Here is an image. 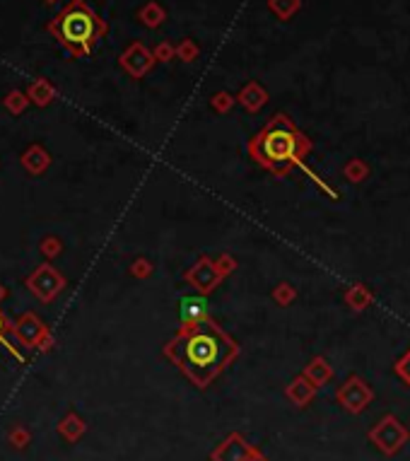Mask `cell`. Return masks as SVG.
<instances>
[{
	"instance_id": "obj_16",
	"label": "cell",
	"mask_w": 410,
	"mask_h": 461,
	"mask_svg": "<svg viewBox=\"0 0 410 461\" xmlns=\"http://www.w3.org/2000/svg\"><path fill=\"white\" fill-rule=\"evenodd\" d=\"M46 3H56V0H46Z\"/></svg>"
},
{
	"instance_id": "obj_5",
	"label": "cell",
	"mask_w": 410,
	"mask_h": 461,
	"mask_svg": "<svg viewBox=\"0 0 410 461\" xmlns=\"http://www.w3.org/2000/svg\"><path fill=\"white\" fill-rule=\"evenodd\" d=\"M374 399V391L367 387V382L359 380V377H350L343 387L338 389V401L340 406H345L350 413H362Z\"/></svg>"
},
{
	"instance_id": "obj_3",
	"label": "cell",
	"mask_w": 410,
	"mask_h": 461,
	"mask_svg": "<svg viewBox=\"0 0 410 461\" xmlns=\"http://www.w3.org/2000/svg\"><path fill=\"white\" fill-rule=\"evenodd\" d=\"M48 31L73 56H90L94 44L106 34V24L87 3L71 0L51 20Z\"/></svg>"
},
{
	"instance_id": "obj_14",
	"label": "cell",
	"mask_w": 410,
	"mask_h": 461,
	"mask_svg": "<svg viewBox=\"0 0 410 461\" xmlns=\"http://www.w3.org/2000/svg\"><path fill=\"white\" fill-rule=\"evenodd\" d=\"M244 94H246V102H249L251 106H258L261 102H266V94H263L261 90H258L256 85H251Z\"/></svg>"
},
{
	"instance_id": "obj_11",
	"label": "cell",
	"mask_w": 410,
	"mask_h": 461,
	"mask_svg": "<svg viewBox=\"0 0 410 461\" xmlns=\"http://www.w3.org/2000/svg\"><path fill=\"white\" fill-rule=\"evenodd\" d=\"M314 389H317V387H314L312 382H304V380H299V382H294V384H292V389H289V396H292L294 401H297V403H302V406H304V403H307V401L314 396Z\"/></svg>"
},
{
	"instance_id": "obj_12",
	"label": "cell",
	"mask_w": 410,
	"mask_h": 461,
	"mask_svg": "<svg viewBox=\"0 0 410 461\" xmlns=\"http://www.w3.org/2000/svg\"><path fill=\"white\" fill-rule=\"evenodd\" d=\"M394 370H396V375H399L401 380L410 387V348H408L406 353H403V355H401L399 360H396Z\"/></svg>"
},
{
	"instance_id": "obj_13",
	"label": "cell",
	"mask_w": 410,
	"mask_h": 461,
	"mask_svg": "<svg viewBox=\"0 0 410 461\" xmlns=\"http://www.w3.org/2000/svg\"><path fill=\"white\" fill-rule=\"evenodd\" d=\"M143 20L155 27V24L162 22V10L157 8V5H148V8L143 10Z\"/></svg>"
},
{
	"instance_id": "obj_1",
	"label": "cell",
	"mask_w": 410,
	"mask_h": 461,
	"mask_svg": "<svg viewBox=\"0 0 410 461\" xmlns=\"http://www.w3.org/2000/svg\"><path fill=\"white\" fill-rule=\"evenodd\" d=\"M237 345L212 321H200L169 345V355L193 382L207 384L235 358Z\"/></svg>"
},
{
	"instance_id": "obj_2",
	"label": "cell",
	"mask_w": 410,
	"mask_h": 461,
	"mask_svg": "<svg viewBox=\"0 0 410 461\" xmlns=\"http://www.w3.org/2000/svg\"><path fill=\"white\" fill-rule=\"evenodd\" d=\"M309 150L312 145L285 113H277L251 143V153L256 160L277 176H285L294 164H302Z\"/></svg>"
},
{
	"instance_id": "obj_7",
	"label": "cell",
	"mask_w": 410,
	"mask_h": 461,
	"mask_svg": "<svg viewBox=\"0 0 410 461\" xmlns=\"http://www.w3.org/2000/svg\"><path fill=\"white\" fill-rule=\"evenodd\" d=\"M123 66L128 68L130 73L140 75V73H145L150 68V56H148V51H145L143 46H130L128 54L123 56Z\"/></svg>"
},
{
	"instance_id": "obj_9",
	"label": "cell",
	"mask_w": 410,
	"mask_h": 461,
	"mask_svg": "<svg viewBox=\"0 0 410 461\" xmlns=\"http://www.w3.org/2000/svg\"><path fill=\"white\" fill-rule=\"evenodd\" d=\"M343 174H345V179L352 181V184H359V181H364L369 176V167L364 160H357L355 157V160H350L348 164H345Z\"/></svg>"
},
{
	"instance_id": "obj_6",
	"label": "cell",
	"mask_w": 410,
	"mask_h": 461,
	"mask_svg": "<svg viewBox=\"0 0 410 461\" xmlns=\"http://www.w3.org/2000/svg\"><path fill=\"white\" fill-rule=\"evenodd\" d=\"M345 302H348V307L352 309V312H362V309H367L371 302H374V295H371V290L367 285L357 283V285H352L348 290V295H345Z\"/></svg>"
},
{
	"instance_id": "obj_15",
	"label": "cell",
	"mask_w": 410,
	"mask_h": 461,
	"mask_svg": "<svg viewBox=\"0 0 410 461\" xmlns=\"http://www.w3.org/2000/svg\"><path fill=\"white\" fill-rule=\"evenodd\" d=\"M0 338H3V319H0Z\"/></svg>"
},
{
	"instance_id": "obj_8",
	"label": "cell",
	"mask_w": 410,
	"mask_h": 461,
	"mask_svg": "<svg viewBox=\"0 0 410 461\" xmlns=\"http://www.w3.org/2000/svg\"><path fill=\"white\" fill-rule=\"evenodd\" d=\"M307 375H309V380H312L314 387H321V384H326L328 380H331V368H328V363L324 358H317L312 365H309V370H307Z\"/></svg>"
},
{
	"instance_id": "obj_4",
	"label": "cell",
	"mask_w": 410,
	"mask_h": 461,
	"mask_svg": "<svg viewBox=\"0 0 410 461\" xmlns=\"http://www.w3.org/2000/svg\"><path fill=\"white\" fill-rule=\"evenodd\" d=\"M408 440H410L408 427L391 413L384 415V418L369 430V442L381 454H386V457H396V454L408 445Z\"/></svg>"
},
{
	"instance_id": "obj_10",
	"label": "cell",
	"mask_w": 410,
	"mask_h": 461,
	"mask_svg": "<svg viewBox=\"0 0 410 461\" xmlns=\"http://www.w3.org/2000/svg\"><path fill=\"white\" fill-rule=\"evenodd\" d=\"M270 10L275 12L280 20H287L299 10V0H270Z\"/></svg>"
}]
</instances>
